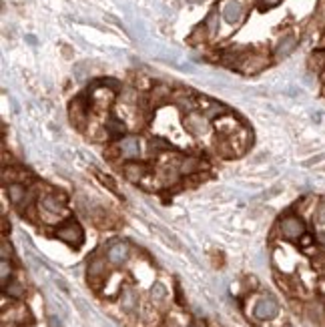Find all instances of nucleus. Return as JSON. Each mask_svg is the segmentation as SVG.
<instances>
[{
    "label": "nucleus",
    "instance_id": "obj_1",
    "mask_svg": "<svg viewBox=\"0 0 325 327\" xmlns=\"http://www.w3.org/2000/svg\"><path fill=\"white\" fill-rule=\"evenodd\" d=\"M56 237L60 239V241L67 243V245L78 249L82 245V241H84V231H82V227L75 219H69L62 227L56 229Z\"/></svg>",
    "mask_w": 325,
    "mask_h": 327
},
{
    "label": "nucleus",
    "instance_id": "obj_2",
    "mask_svg": "<svg viewBox=\"0 0 325 327\" xmlns=\"http://www.w3.org/2000/svg\"><path fill=\"white\" fill-rule=\"evenodd\" d=\"M185 128L189 130L191 135H195V137H203V135L209 133V128H211L209 117H205V115H201L197 111H191L185 117Z\"/></svg>",
    "mask_w": 325,
    "mask_h": 327
},
{
    "label": "nucleus",
    "instance_id": "obj_3",
    "mask_svg": "<svg viewBox=\"0 0 325 327\" xmlns=\"http://www.w3.org/2000/svg\"><path fill=\"white\" fill-rule=\"evenodd\" d=\"M255 317L257 319H261V321H267V319H273L277 313H279V303L275 301V297L271 295H265L257 301L255 305Z\"/></svg>",
    "mask_w": 325,
    "mask_h": 327
},
{
    "label": "nucleus",
    "instance_id": "obj_4",
    "mask_svg": "<svg viewBox=\"0 0 325 327\" xmlns=\"http://www.w3.org/2000/svg\"><path fill=\"white\" fill-rule=\"evenodd\" d=\"M281 233H283L285 239H299L305 235V225H303V221L299 219V217H285L283 221H281Z\"/></svg>",
    "mask_w": 325,
    "mask_h": 327
},
{
    "label": "nucleus",
    "instance_id": "obj_5",
    "mask_svg": "<svg viewBox=\"0 0 325 327\" xmlns=\"http://www.w3.org/2000/svg\"><path fill=\"white\" fill-rule=\"evenodd\" d=\"M86 115H89V102L84 97H76L71 102V121L76 128H82L86 123Z\"/></svg>",
    "mask_w": 325,
    "mask_h": 327
},
{
    "label": "nucleus",
    "instance_id": "obj_6",
    "mask_svg": "<svg viewBox=\"0 0 325 327\" xmlns=\"http://www.w3.org/2000/svg\"><path fill=\"white\" fill-rule=\"evenodd\" d=\"M119 151L121 155L128 161H137L139 155H141V143L137 137H123L119 141Z\"/></svg>",
    "mask_w": 325,
    "mask_h": 327
},
{
    "label": "nucleus",
    "instance_id": "obj_7",
    "mask_svg": "<svg viewBox=\"0 0 325 327\" xmlns=\"http://www.w3.org/2000/svg\"><path fill=\"white\" fill-rule=\"evenodd\" d=\"M243 14H245V8H243V4L239 2V0H229V2H225L223 18H225L227 25H239L243 20Z\"/></svg>",
    "mask_w": 325,
    "mask_h": 327
},
{
    "label": "nucleus",
    "instance_id": "obj_8",
    "mask_svg": "<svg viewBox=\"0 0 325 327\" xmlns=\"http://www.w3.org/2000/svg\"><path fill=\"white\" fill-rule=\"evenodd\" d=\"M128 255H131V249H128V245H126L125 241L113 243L111 247H108V251H106V257H108V261H111L113 265H123V263H126Z\"/></svg>",
    "mask_w": 325,
    "mask_h": 327
},
{
    "label": "nucleus",
    "instance_id": "obj_9",
    "mask_svg": "<svg viewBox=\"0 0 325 327\" xmlns=\"http://www.w3.org/2000/svg\"><path fill=\"white\" fill-rule=\"evenodd\" d=\"M201 108H203V115L209 119H221L223 115H227V106L211 99H201Z\"/></svg>",
    "mask_w": 325,
    "mask_h": 327
},
{
    "label": "nucleus",
    "instance_id": "obj_10",
    "mask_svg": "<svg viewBox=\"0 0 325 327\" xmlns=\"http://www.w3.org/2000/svg\"><path fill=\"white\" fill-rule=\"evenodd\" d=\"M123 171H125V177L131 181V183H139V181L147 175V167L141 165L139 161H128V163L123 167Z\"/></svg>",
    "mask_w": 325,
    "mask_h": 327
},
{
    "label": "nucleus",
    "instance_id": "obj_11",
    "mask_svg": "<svg viewBox=\"0 0 325 327\" xmlns=\"http://www.w3.org/2000/svg\"><path fill=\"white\" fill-rule=\"evenodd\" d=\"M104 130H106V135L108 137H113V139H123V135H125V130H126V126H125V123L119 119V117H115L113 113L108 115V119H106V123H104Z\"/></svg>",
    "mask_w": 325,
    "mask_h": 327
},
{
    "label": "nucleus",
    "instance_id": "obj_12",
    "mask_svg": "<svg viewBox=\"0 0 325 327\" xmlns=\"http://www.w3.org/2000/svg\"><path fill=\"white\" fill-rule=\"evenodd\" d=\"M295 47H297V38L293 36V34H287V36H283L279 40V45H277V49H275V58H287L293 50H295Z\"/></svg>",
    "mask_w": 325,
    "mask_h": 327
},
{
    "label": "nucleus",
    "instance_id": "obj_13",
    "mask_svg": "<svg viewBox=\"0 0 325 327\" xmlns=\"http://www.w3.org/2000/svg\"><path fill=\"white\" fill-rule=\"evenodd\" d=\"M201 167H203V159L201 157H191V155H187V157H183L181 161H179V171H181V175H193V173H199L201 171Z\"/></svg>",
    "mask_w": 325,
    "mask_h": 327
},
{
    "label": "nucleus",
    "instance_id": "obj_14",
    "mask_svg": "<svg viewBox=\"0 0 325 327\" xmlns=\"http://www.w3.org/2000/svg\"><path fill=\"white\" fill-rule=\"evenodd\" d=\"M139 305V295L133 287H125L123 293H121V307L126 311V313H133Z\"/></svg>",
    "mask_w": 325,
    "mask_h": 327
},
{
    "label": "nucleus",
    "instance_id": "obj_15",
    "mask_svg": "<svg viewBox=\"0 0 325 327\" xmlns=\"http://www.w3.org/2000/svg\"><path fill=\"white\" fill-rule=\"evenodd\" d=\"M6 195H8L10 203L23 205L26 199V187L23 183H10V185H6Z\"/></svg>",
    "mask_w": 325,
    "mask_h": 327
},
{
    "label": "nucleus",
    "instance_id": "obj_16",
    "mask_svg": "<svg viewBox=\"0 0 325 327\" xmlns=\"http://www.w3.org/2000/svg\"><path fill=\"white\" fill-rule=\"evenodd\" d=\"M40 205L45 211L58 215V213L64 211V197H58V195H47V197L40 201Z\"/></svg>",
    "mask_w": 325,
    "mask_h": 327
},
{
    "label": "nucleus",
    "instance_id": "obj_17",
    "mask_svg": "<svg viewBox=\"0 0 325 327\" xmlns=\"http://www.w3.org/2000/svg\"><path fill=\"white\" fill-rule=\"evenodd\" d=\"M217 128H219V133H223V135H231L239 128V125H237L235 119H229L227 115H223L221 119H217Z\"/></svg>",
    "mask_w": 325,
    "mask_h": 327
},
{
    "label": "nucleus",
    "instance_id": "obj_18",
    "mask_svg": "<svg viewBox=\"0 0 325 327\" xmlns=\"http://www.w3.org/2000/svg\"><path fill=\"white\" fill-rule=\"evenodd\" d=\"M179 175H181V171H179V169H173V167H165V169L159 173L161 181H163L167 187L173 185V183H177V181H179Z\"/></svg>",
    "mask_w": 325,
    "mask_h": 327
},
{
    "label": "nucleus",
    "instance_id": "obj_19",
    "mask_svg": "<svg viewBox=\"0 0 325 327\" xmlns=\"http://www.w3.org/2000/svg\"><path fill=\"white\" fill-rule=\"evenodd\" d=\"M106 273V263L100 259H95L93 263L89 265V277H100Z\"/></svg>",
    "mask_w": 325,
    "mask_h": 327
},
{
    "label": "nucleus",
    "instance_id": "obj_20",
    "mask_svg": "<svg viewBox=\"0 0 325 327\" xmlns=\"http://www.w3.org/2000/svg\"><path fill=\"white\" fill-rule=\"evenodd\" d=\"M6 289V295H10L12 299H20L25 295V287H23V283H18V281H12L10 285L4 287Z\"/></svg>",
    "mask_w": 325,
    "mask_h": 327
},
{
    "label": "nucleus",
    "instance_id": "obj_21",
    "mask_svg": "<svg viewBox=\"0 0 325 327\" xmlns=\"http://www.w3.org/2000/svg\"><path fill=\"white\" fill-rule=\"evenodd\" d=\"M10 275H12V269H10L8 259H2V263H0V279H2V285L4 287L8 285V277Z\"/></svg>",
    "mask_w": 325,
    "mask_h": 327
},
{
    "label": "nucleus",
    "instance_id": "obj_22",
    "mask_svg": "<svg viewBox=\"0 0 325 327\" xmlns=\"http://www.w3.org/2000/svg\"><path fill=\"white\" fill-rule=\"evenodd\" d=\"M150 297H153V299H157V301H163L165 297H167V289H165V285H163V283H155V285L153 287H150Z\"/></svg>",
    "mask_w": 325,
    "mask_h": 327
},
{
    "label": "nucleus",
    "instance_id": "obj_23",
    "mask_svg": "<svg viewBox=\"0 0 325 327\" xmlns=\"http://www.w3.org/2000/svg\"><path fill=\"white\" fill-rule=\"evenodd\" d=\"M159 233L163 235V239H165V241L169 243V245H173V247H175V249H183L181 247V243H179V239L175 237V235H171L167 229H163V227H159Z\"/></svg>",
    "mask_w": 325,
    "mask_h": 327
},
{
    "label": "nucleus",
    "instance_id": "obj_24",
    "mask_svg": "<svg viewBox=\"0 0 325 327\" xmlns=\"http://www.w3.org/2000/svg\"><path fill=\"white\" fill-rule=\"evenodd\" d=\"M315 221H317V225H321V227H325V199L319 203V207H317V213H315Z\"/></svg>",
    "mask_w": 325,
    "mask_h": 327
},
{
    "label": "nucleus",
    "instance_id": "obj_25",
    "mask_svg": "<svg viewBox=\"0 0 325 327\" xmlns=\"http://www.w3.org/2000/svg\"><path fill=\"white\" fill-rule=\"evenodd\" d=\"M97 177H99V179H100V181H102V183H104L108 189H111L113 193H117V195H119V191H117V185H115V181H113L111 177H108V175H102V173H99V171H97Z\"/></svg>",
    "mask_w": 325,
    "mask_h": 327
},
{
    "label": "nucleus",
    "instance_id": "obj_26",
    "mask_svg": "<svg viewBox=\"0 0 325 327\" xmlns=\"http://www.w3.org/2000/svg\"><path fill=\"white\" fill-rule=\"evenodd\" d=\"M205 26H207L211 32H215V30H217V12H211V14L207 16V20H205Z\"/></svg>",
    "mask_w": 325,
    "mask_h": 327
},
{
    "label": "nucleus",
    "instance_id": "obj_27",
    "mask_svg": "<svg viewBox=\"0 0 325 327\" xmlns=\"http://www.w3.org/2000/svg\"><path fill=\"white\" fill-rule=\"evenodd\" d=\"M12 255V247L8 245V241H2V259H8Z\"/></svg>",
    "mask_w": 325,
    "mask_h": 327
},
{
    "label": "nucleus",
    "instance_id": "obj_28",
    "mask_svg": "<svg viewBox=\"0 0 325 327\" xmlns=\"http://www.w3.org/2000/svg\"><path fill=\"white\" fill-rule=\"evenodd\" d=\"M49 327H62V321L58 315H50L49 317Z\"/></svg>",
    "mask_w": 325,
    "mask_h": 327
},
{
    "label": "nucleus",
    "instance_id": "obj_29",
    "mask_svg": "<svg viewBox=\"0 0 325 327\" xmlns=\"http://www.w3.org/2000/svg\"><path fill=\"white\" fill-rule=\"evenodd\" d=\"M321 161H325V152H323V155H319V157H313V159L305 161V167H313V165H317V163H321Z\"/></svg>",
    "mask_w": 325,
    "mask_h": 327
},
{
    "label": "nucleus",
    "instance_id": "obj_30",
    "mask_svg": "<svg viewBox=\"0 0 325 327\" xmlns=\"http://www.w3.org/2000/svg\"><path fill=\"white\" fill-rule=\"evenodd\" d=\"M279 2H281V0H263V4L269 6V8H271V6H277Z\"/></svg>",
    "mask_w": 325,
    "mask_h": 327
},
{
    "label": "nucleus",
    "instance_id": "obj_31",
    "mask_svg": "<svg viewBox=\"0 0 325 327\" xmlns=\"http://www.w3.org/2000/svg\"><path fill=\"white\" fill-rule=\"evenodd\" d=\"M309 243H311V237L309 235H305V237L301 239V245H309Z\"/></svg>",
    "mask_w": 325,
    "mask_h": 327
}]
</instances>
